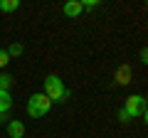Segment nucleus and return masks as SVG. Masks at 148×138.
Masks as SVG:
<instances>
[{"label":"nucleus","mask_w":148,"mask_h":138,"mask_svg":"<svg viewBox=\"0 0 148 138\" xmlns=\"http://www.w3.org/2000/svg\"><path fill=\"white\" fill-rule=\"evenodd\" d=\"M45 96H47L49 101H64V99H69L72 96V91L69 89H64V84H62V79H59L57 74H49V77H45V91H42Z\"/></svg>","instance_id":"1"},{"label":"nucleus","mask_w":148,"mask_h":138,"mask_svg":"<svg viewBox=\"0 0 148 138\" xmlns=\"http://www.w3.org/2000/svg\"><path fill=\"white\" fill-rule=\"evenodd\" d=\"M49 109H52V101H49L45 94H32L30 99H27V116H30V118L47 116Z\"/></svg>","instance_id":"2"},{"label":"nucleus","mask_w":148,"mask_h":138,"mask_svg":"<svg viewBox=\"0 0 148 138\" xmlns=\"http://www.w3.org/2000/svg\"><path fill=\"white\" fill-rule=\"evenodd\" d=\"M121 111L126 113L128 118H138V116H146V99H143L141 94H133V96H128Z\"/></svg>","instance_id":"3"},{"label":"nucleus","mask_w":148,"mask_h":138,"mask_svg":"<svg viewBox=\"0 0 148 138\" xmlns=\"http://www.w3.org/2000/svg\"><path fill=\"white\" fill-rule=\"evenodd\" d=\"M62 12L69 17V20H77V17L82 15V3H79V0H69V3H64Z\"/></svg>","instance_id":"4"},{"label":"nucleus","mask_w":148,"mask_h":138,"mask_svg":"<svg viewBox=\"0 0 148 138\" xmlns=\"http://www.w3.org/2000/svg\"><path fill=\"white\" fill-rule=\"evenodd\" d=\"M8 138H25V123L22 121H10L8 123Z\"/></svg>","instance_id":"5"},{"label":"nucleus","mask_w":148,"mask_h":138,"mask_svg":"<svg viewBox=\"0 0 148 138\" xmlns=\"http://www.w3.org/2000/svg\"><path fill=\"white\" fill-rule=\"evenodd\" d=\"M12 109V96L10 91H0V113H8Z\"/></svg>","instance_id":"6"},{"label":"nucleus","mask_w":148,"mask_h":138,"mask_svg":"<svg viewBox=\"0 0 148 138\" xmlns=\"http://www.w3.org/2000/svg\"><path fill=\"white\" fill-rule=\"evenodd\" d=\"M20 8V0H0V10L3 12H15Z\"/></svg>","instance_id":"7"},{"label":"nucleus","mask_w":148,"mask_h":138,"mask_svg":"<svg viewBox=\"0 0 148 138\" xmlns=\"http://www.w3.org/2000/svg\"><path fill=\"white\" fill-rule=\"evenodd\" d=\"M5 52H8V57H20V54H22V52H25V47H22V44H20V42H12V44H10V47H8V49H5Z\"/></svg>","instance_id":"8"},{"label":"nucleus","mask_w":148,"mask_h":138,"mask_svg":"<svg viewBox=\"0 0 148 138\" xmlns=\"http://www.w3.org/2000/svg\"><path fill=\"white\" fill-rule=\"evenodd\" d=\"M12 77L10 74H0V91H10V86H12Z\"/></svg>","instance_id":"9"},{"label":"nucleus","mask_w":148,"mask_h":138,"mask_svg":"<svg viewBox=\"0 0 148 138\" xmlns=\"http://www.w3.org/2000/svg\"><path fill=\"white\" fill-rule=\"evenodd\" d=\"M101 3L99 0H84V3H82V10H94V8H99Z\"/></svg>","instance_id":"10"},{"label":"nucleus","mask_w":148,"mask_h":138,"mask_svg":"<svg viewBox=\"0 0 148 138\" xmlns=\"http://www.w3.org/2000/svg\"><path fill=\"white\" fill-rule=\"evenodd\" d=\"M8 64H10V57H8V52L3 47H0V69H5Z\"/></svg>","instance_id":"11"},{"label":"nucleus","mask_w":148,"mask_h":138,"mask_svg":"<svg viewBox=\"0 0 148 138\" xmlns=\"http://www.w3.org/2000/svg\"><path fill=\"white\" fill-rule=\"evenodd\" d=\"M119 121H121V123H128V121H131V118H128V116H126V113H123V111H119Z\"/></svg>","instance_id":"12"}]
</instances>
